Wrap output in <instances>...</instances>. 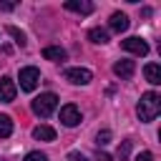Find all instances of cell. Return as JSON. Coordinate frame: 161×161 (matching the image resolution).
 I'll return each mask as SVG.
<instances>
[{
  "label": "cell",
  "instance_id": "obj_23",
  "mask_svg": "<svg viewBox=\"0 0 161 161\" xmlns=\"http://www.w3.org/2000/svg\"><path fill=\"white\" fill-rule=\"evenodd\" d=\"M15 3H0V10H13Z\"/></svg>",
  "mask_w": 161,
  "mask_h": 161
},
{
  "label": "cell",
  "instance_id": "obj_14",
  "mask_svg": "<svg viewBox=\"0 0 161 161\" xmlns=\"http://www.w3.org/2000/svg\"><path fill=\"white\" fill-rule=\"evenodd\" d=\"M88 38H91L93 43L103 45V43H108V30H103V28H91V30H88Z\"/></svg>",
  "mask_w": 161,
  "mask_h": 161
},
{
  "label": "cell",
  "instance_id": "obj_20",
  "mask_svg": "<svg viewBox=\"0 0 161 161\" xmlns=\"http://www.w3.org/2000/svg\"><path fill=\"white\" fill-rule=\"evenodd\" d=\"M136 161H153V153H151V151H141V153L136 156Z\"/></svg>",
  "mask_w": 161,
  "mask_h": 161
},
{
  "label": "cell",
  "instance_id": "obj_13",
  "mask_svg": "<svg viewBox=\"0 0 161 161\" xmlns=\"http://www.w3.org/2000/svg\"><path fill=\"white\" fill-rule=\"evenodd\" d=\"M43 58H48V60H65V50L58 48V45H48V48H43Z\"/></svg>",
  "mask_w": 161,
  "mask_h": 161
},
{
  "label": "cell",
  "instance_id": "obj_3",
  "mask_svg": "<svg viewBox=\"0 0 161 161\" xmlns=\"http://www.w3.org/2000/svg\"><path fill=\"white\" fill-rule=\"evenodd\" d=\"M40 80V70L35 65H28V68H20V88L23 91H35Z\"/></svg>",
  "mask_w": 161,
  "mask_h": 161
},
{
  "label": "cell",
  "instance_id": "obj_24",
  "mask_svg": "<svg viewBox=\"0 0 161 161\" xmlns=\"http://www.w3.org/2000/svg\"><path fill=\"white\" fill-rule=\"evenodd\" d=\"M0 161H3V158H0Z\"/></svg>",
  "mask_w": 161,
  "mask_h": 161
},
{
  "label": "cell",
  "instance_id": "obj_12",
  "mask_svg": "<svg viewBox=\"0 0 161 161\" xmlns=\"http://www.w3.org/2000/svg\"><path fill=\"white\" fill-rule=\"evenodd\" d=\"M33 136H35L38 141H55V128H50V126L40 123V126H35V128H33Z\"/></svg>",
  "mask_w": 161,
  "mask_h": 161
},
{
  "label": "cell",
  "instance_id": "obj_7",
  "mask_svg": "<svg viewBox=\"0 0 161 161\" xmlns=\"http://www.w3.org/2000/svg\"><path fill=\"white\" fill-rule=\"evenodd\" d=\"M15 80L13 78H8V75H3L0 78V101L3 103H10V101H15Z\"/></svg>",
  "mask_w": 161,
  "mask_h": 161
},
{
  "label": "cell",
  "instance_id": "obj_22",
  "mask_svg": "<svg viewBox=\"0 0 161 161\" xmlns=\"http://www.w3.org/2000/svg\"><path fill=\"white\" fill-rule=\"evenodd\" d=\"M96 161H113V158H111L108 153H103V151H98V153H96Z\"/></svg>",
  "mask_w": 161,
  "mask_h": 161
},
{
  "label": "cell",
  "instance_id": "obj_8",
  "mask_svg": "<svg viewBox=\"0 0 161 161\" xmlns=\"http://www.w3.org/2000/svg\"><path fill=\"white\" fill-rule=\"evenodd\" d=\"M65 10H70V13H80V15H91V13L96 10V5L88 3V0H65Z\"/></svg>",
  "mask_w": 161,
  "mask_h": 161
},
{
  "label": "cell",
  "instance_id": "obj_9",
  "mask_svg": "<svg viewBox=\"0 0 161 161\" xmlns=\"http://www.w3.org/2000/svg\"><path fill=\"white\" fill-rule=\"evenodd\" d=\"M108 28H111L113 33H126V30H128V18H126V13H113L111 20H108Z\"/></svg>",
  "mask_w": 161,
  "mask_h": 161
},
{
  "label": "cell",
  "instance_id": "obj_10",
  "mask_svg": "<svg viewBox=\"0 0 161 161\" xmlns=\"http://www.w3.org/2000/svg\"><path fill=\"white\" fill-rule=\"evenodd\" d=\"M113 73H116L118 78H131V75L136 73V63H133V60H118V63L113 65Z\"/></svg>",
  "mask_w": 161,
  "mask_h": 161
},
{
  "label": "cell",
  "instance_id": "obj_5",
  "mask_svg": "<svg viewBox=\"0 0 161 161\" xmlns=\"http://www.w3.org/2000/svg\"><path fill=\"white\" fill-rule=\"evenodd\" d=\"M60 123H63V126H68V128L78 126V123H80V111H78V106L65 103V106L60 108Z\"/></svg>",
  "mask_w": 161,
  "mask_h": 161
},
{
  "label": "cell",
  "instance_id": "obj_4",
  "mask_svg": "<svg viewBox=\"0 0 161 161\" xmlns=\"http://www.w3.org/2000/svg\"><path fill=\"white\" fill-rule=\"evenodd\" d=\"M65 80H70V83H75V86H88L91 83V78H93V73L88 70V68H65Z\"/></svg>",
  "mask_w": 161,
  "mask_h": 161
},
{
  "label": "cell",
  "instance_id": "obj_16",
  "mask_svg": "<svg viewBox=\"0 0 161 161\" xmlns=\"http://www.w3.org/2000/svg\"><path fill=\"white\" fill-rule=\"evenodd\" d=\"M5 30H8V33H10V35H13V38H15V43H18V45H20V48H23V45H25V43H28V40H25V33H23V30H18V28H15V25H8V28H5Z\"/></svg>",
  "mask_w": 161,
  "mask_h": 161
},
{
  "label": "cell",
  "instance_id": "obj_11",
  "mask_svg": "<svg viewBox=\"0 0 161 161\" xmlns=\"http://www.w3.org/2000/svg\"><path fill=\"white\" fill-rule=\"evenodd\" d=\"M143 75H146V80H148L151 86H158V83H161V68H158V63H148V65L143 68Z\"/></svg>",
  "mask_w": 161,
  "mask_h": 161
},
{
  "label": "cell",
  "instance_id": "obj_18",
  "mask_svg": "<svg viewBox=\"0 0 161 161\" xmlns=\"http://www.w3.org/2000/svg\"><path fill=\"white\" fill-rule=\"evenodd\" d=\"M96 141H98V146H106V143H111V131H108V128H103V131H98V136H96Z\"/></svg>",
  "mask_w": 161,
  "mask_h": 161
},
{
  "label": "cell",
  "instance_id": "obj_15",
  "mask_svg": "<svg viewBox=\"0 0 161 161\" xmlns=\"http://www.w3.org/2000/svg\"><path fill=\"white\" fill-rule=\"evenodd\" d=\"M10 133H13V118L0 113V138H8Z\"/></svg>",
  "mask_w": 161,
  "mask_h": 161
},
{
  "label": "cell",
  "instance_id": "obj_21",
  "mask_svg": "<svg viewBox=\"0 0 161 161\" xmlns=\"http://www.w3.org/2000/svg\"><path fill=\"white\" fill-rule=\"evenodd\" d=\"M68 161H88V158H86L83 153H78V151H70V153H68Z\"/></svg>",
  "mask_w": 161,
  "mask_h": 161
},
{
  "label": "cell",
  "instance_id": "obj_1",
  "mask_svg": "<svg viewBox=\"0 0 161 161\" xmlns=\"http://www.w3.org/2000/svg\"><path fill=\"white\" fill-rule=\"evenodd\" d=\"M158 111H161V96H158L156 91L143 93V96H141V101H138V106H136L138 118H141L143 123H151V121L158 116Z\"/></svg>",
  "mask_w": 161,
  "mask_h": 161
},
{
  "label": "cell",
  "instance_id": "obj_17",
  "mask_svg": "<svg viewBox=\"0 0 161 161\" xmlns=\"http://www.w3.org/2000/svg\"><path fill=\"white\" fill-rule=\"evenodd\" d=\"M128 153H131V141H121V146H118V161H126L128 158Z\"/></svg>",
  "mask_w": 161,
  "mask_h": 161
},
{
  "label": "cell",
  "instance_id": "obj_19",
  "mask_svg": "<svg viewBox=\"0 0 161 161\" xmlns=\"http://www.w3.org/2000/svg\"><path fill=\"white\" fill-rule=\"evenodd\" d=\"M23 161H48V156H45L43 151H30V153H28Z\"/></svg>",
  "mask_w": 161,
  "mask_h": 161
},
{
  "label": "cell",
  "instance_id": "obj_6",
  "mask_svg": "<svg viewBox=\"0 0 161 161\" xmlns=\"http://www.w3.org/2000/svg\"><path fill=\"white\" fill-rule=\"evenodd\" d=\"M121 48L128 50V53H133V55H146V53H148V43H146L143 38H136V35L121 40Z\"/></svg>",
  "mask_w": 161,
  "mask_h": 161
},
{
  "label": "cell",
  "instance_id": "obj_2",
  "mask_svg": "<svg viewBox=\"0 0 161 161\" xmlns=\"http://www.w3.org/2000/svg\"><path fill=\"white\" fill-rule=\"evenodd\" d=\"M58 106V96L55 93H40L38 98H33V113L40 118H48Z\"/></svg>",
  "mask_w": 161,
  "mask_h": 161
}]
</instances>
